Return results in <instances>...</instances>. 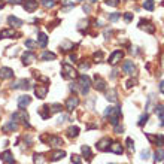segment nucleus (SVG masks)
<instances>
[{
    "instance_id": "obj_22",
    "label": "nucleus",
    "mask_w": 164,
    "mask_h": 164,
    "mask_svg": "<svg viewBox=\"0 0 164 164\" xmlns=\"http://www.w3.org/2000/svg\"><path fill=\"white\" fill-rule=\"evenodd\" d=\"M155 114L160 118L161 125H164V105H157V106H155Z\"/></svg>"
},
{
    "instance_id": "obj_25",
    "label": "nucleus",
    "mask_w": 164,
    "mask_h": 164,
    "mask_svg": "<svg viewBox=\"0 0 164 164\" xmlns=\"http://www.w3.org/2000/svg\"><path fill=\"white\" fill-rule=\"evenodd\" d=\"M37 43L40 48H45L48 43V36L45 33H39V37H37Z\"/></svg>"
},
{
    "instance_id": "obj_31",
    "label": "nucleus",
    "mask_w": 164,
    "mask_h": 164,
    "mask_svg": "<svg viewBox=\"0 0 164 164\" xmlns=\"http://www.w3.org/2000/svg\"><path fill=\"white\" fill-rule=\"evenodd\" d=\"M33 161H34V164H43L45 163V157L42 154H34L33 155Z\"/></svg>"
},
{
    "instance_id": "obj_3",
    "label": "nucleus",
    "mask_w": 164,
    "mask_h": 164,
    "mask_svg": "<svg viewBox=\"0 0 164 164\" xmlns=\"http://www.w3.org/2000/svg\"><path fill=\"white\" fill-rule=\"evenodd\" d=\"M40 140H43V142L47 140L48 145L55 146V148H58V146L63 145V139L58 137V136H40Z\"/></svg>"
},
{
    "instance_id": "obj_17",
    "label": "nucleus",
    "mask_w": 164,
    "mask_h": 164,
    "mask_svg": "<svg viewBox=\"0 0 164 164\" xmlns=\"http://www.w3.org/2000/svg\"><path fill=\"white\" fill-rule=\"evenodd\" d=\"M0 78L2 79H11V78H14V70L9 69V67H2L0 69Z\"/></svg>"
},
{
    "instance_id": "obj_43",
    "label": "nucleus",
    "mask_w": 164,
    "mask_h": 164,
    "mask_svg": "<svg viewBox=\"0 0 164 164\" xmlns=\"http://www.w3.org/2000/svg\"><path fill=\"white\" fill-rule=\"evenodd\" d=\"M88 69H90V63H84V61H82V63H81V64H79V70H88Z\"/></svg>"
},
{
    "instance_id": "obj_1",
    "label": "nucleus",
    "mask_w": 164,
    "mask_h": 164,
    "mask_svg": "<svg viewBox=\"0 0 164 164\" xmlns=\"http://www.w3.org/2000/svg\"><path fill=\"white\" fill-rule=\"evenodd\" d=\"M61 69H63V78H64V79H75V78L78 76L76 69H73L70 64H67V63H64V64L61 66Z\"/></svg>"
},
{
    "instance_id": "obj_40",
    "label": "nucleus",
    "mask_w": 164,
    "mask_h": 164,
    "mask_svg": "<svg viewBox=\"0 0 164 164\" xmlns=\"http://www.w3.org/2000/svg\"><path fill=\"white\" fill-rule=\"evenodd\" d=\"M114 112H115V108L109 106V108H106V111H105V117H111V115H114Z\"/></svg>"
},
{
    "instance_id": "obj_46",
    "label": "nucleus",
    "mask_w": 164,
    "mask_h": 164,
    "mask_svg": "<svg viewBox=\"0 0 164 164\" xmlns=\"http://www.w3.org/2000/svg\"><path fill=\"white\" fill-rule=\"evenodd\" d=\"M155 143H158L160 146H163L164 145V136H158V137L155 139Z\"/></svg>"
},
{
    "instance_id": "obj_5",
    "label": "nucleus",
    "mask_w": 164,
    "mask_h": 164,
    "mask_svg": "<svg viewBox=\"0 0 164 164\" xmlns=\"http://www.w3.org/2000/svg\"><path fill=\"white\" fill-rule=\"evenodd\" d=\"M111 143H112V142H111L109 137H103V139H100V140L97 142L95 148H97V151H100V152H106V151H109Z\"/></svg>"
},
{
    "instance_id": "obj_11",
    "label": "nucleus",
    "mask_w": 164,
    "mask_h": 164,
    "mask_svg": "<svg viewBox=\"0 0 164 164\" xmlns=\"http://www.w3.org/2000/svg\"><path fill=\"white\" fill-rule=\"evenodd\" d=\"M34 94L37 98H45L48 94V85H37L34 88Z\"/></svg>"
},
{
    "instance_id": "obj_23",
    "label": "nucleus",
    "mask_w": 164,
    "mask_h": 164,
    "mask_svg": "<svg viewBox=\"0 0 164 164\" xmlns=\"http://www.w3.org/2000/svg\"><path fill=\"white\" fill-rule=\"evenodd\" d=\"M51 111H49V106H42L40 109H39V115L43 118V119H48V118L51 117Z\"/></svg>"
},
{
    "instance_id": "obj_27",
    "label": "nucleus",
    "mask_w": 164,
    "mask_h": 164,
    "mask_svg": "<svg viewBox=\"0 0 164 164\" xmlns=\"http://www.w3.org/2000/svg\"><path fill=\"white\" fill-rule=\"evenodd\" d=\"M55 58H57V55H55L54 52L43 51V54H42V60H45V61H49V60H55Z\"/></svg>"
},
{
    "instance_id": "obj_34",
    "label": "nucleus",
    "mask_w": 164,
    "mask_h": 164,
    "mask_svg": "<svg viewBox=\"0 0 164 164\" xmlns=\"http://www.w3.org/2000/svg\"><path fill=\"white\" fill-rule=\"evenodd\" d=\"M148 118H149L148 114H143V115L140 117V119H139V122H137V125H139V127H143V125L148 122Z\"/></svg>"
},
{
    "instance_id": "obj_30",
    "label": "nucleus",
    "mask_w": 164,
    "mask_h": 164,
    "mask_svg": "<svg viewBox=\"0 0 164 164\" xmlns=\"http://www.w3.org/2000/svg\"><path fill=\"white\" fill-rule=\"evenodd\" d=\"M67 134H69V137H78V134H79V127H70L69 130H67Z\"/></svg>"
},
{
    "instance_id": "obj_8",
    "label": "nucleus",
    "mask_w": 164,
    "mask_h": 164,
    "mask_svg": "<svg viewBox=\"0 0 164 164\" xmlns=\"http://www.w3.org/2000/svg\"><path fill=\"white\" fill-rule=\"evenodd\" d=\"M94 88H95L97 91H105V90H106V81L101 79L98 75L94 76Z\"/></svg>"
},
{
    "instance_id": "obj_12",
    "label": "nucleus",
    "mask_w": 164,
    "mask_h": 164,
    "mask_svg": "<svg viewBox=\"0 0 164 164\" xmlns=\"http://www.w3.org/2000/svg\"><path fill=\"white\" fill-rule=\"evenodd\" d=\"M0 158H2V161H3L5 164H14L15 163V158H14V155H12L11 151H5V152L0 155Z\"/></svg>"
},
{
    "instance_id": "obj_56",
    "label": "nucleus",
    "mask_w": 164,
    "mask_h": 164,
    "mask_svg": "<svg viewBox=\"0 0 164 164\" xmlns=\"http://www.w3.org/2000/svg\"><path fill=\"white\" fill-rule=\"evenodd\" d=\"M0 2H2V0H0Z\"/></svg>"
},
{
    "instance_id": "obj_6",
    "label": "nucleus",
    "mask_w": 164,
    "mask_h": 164,
    "mask_svg": "<svg viewBox=\"0 0 164 164\" xmlns=\"http://www.w3.org/2000/svg\"><path fill=\"white\" fill-rule=\"evenodd\" d=\"M78 105H79V98H78L76 95H72V97H69V98L66 100V109H67L69 112H72L73 109H76Z\"/></svg>"
},
{
    "instance_id": "obj_41",
    "label": "nucleus",
    "mask_w": 164,
    "mask_h": 164,
    "mask_svg": "<svg viewBox=\"0 0 164 164\" xmlns=\"http://www.w3.org/2000/svg\"><path fill=\"white\" fill-rule=\"evenodd\" d=\"M149 149H145V151H142V154H140V158L142 160H148L149 158Z\"/></svg>"
},
{
    "instance_id": "obj_10",
    "label": "nucleus",
    "mask_w": 164,
    "mask_h": 164,
    "mask_svg": "<svg viewBox=\"0 0 164 164\" xmlns=\"http://www.w3.org/2000/svg\"><path fill=\"white\" fill-rule=\"evenodd\" d=\"M122 57H124V52L119 51V49H117V51H114V52L111 54V57H109V63H111L112 66H115L118 61H121Z\"/></svg>"
},
{
    "instance_id": "obj_26",
    "label": "nucleus",
    "mask_w": 164,
    "mask_h": 164,
    "mask_svg": "<svg viewBox=\"0 0 164 164\" xmlns=\"http://www.w3.org/2000/svg\"><path fill=\"white\" fill-rule=\"evenodd\" d=\"M164 160V151L161 148H158L157 151H155V154H154V161L155 163H160V161H163Z\"/></svg>"
},
{
    "instance_id": "obj_19",
    "label": "nucleus",
    "mask_w": 164,
    "mask_h": 164,
    "mask_svg": "<svg viewBox=\"0 0 164 164\" xmlns=\"http://www.w3.org/2000/svg\"><path fill=\"white\" fill-rule=\"evenodd\" d=\"M109 149H111L114 154H122V151H124V148H122V145H121L119 142H114V143H111Z\"/></svg>"
},
{
    "instance_id": "obj_39",
    "label": "nucleus",
    "mask_w": 164,
    "mask_h": 164,
    "mask_svg": "<svg viewBox=\"0 0 164 164\" xmlns=\"http://www.w3.org/2000/svg\"><path fill=\"white\" fill-rule=\"evenodd\" d=\"M119 17H121V14H117V12H114V14H111L109 15V21H112V23H115L119 20Z\"/></svg>"
},
{
    "instance_id": "obj_15",
    "label": "nucleus",
    "mask_w": 164,
    "mask_h": 164,
    "mask_svg": "<svg viewBox=\"0 0 164 164\" xmlns=\"http://www.w3.org/2000/svg\"><path fill=\"white\" fill-rule=\"evenodd\" d=\"M122 70L125 72L127 75H134V73H136V67H134L133 61H125V63L122 64Z\"/></svg>"
},
{
    "instance_id": "obj_49",
    "label": "nucleus",
    "mask_w": 164,
    "mask_h": 164,
    "mask_svg": "<svg viewBox=\"0 0 164 164\" xmlns=\"http://www.w3.org/2000/svg\"><path fill=\"white\" fill-rule=\"evenodd\" d=\"M146 137H148V139H149V140H151V142H154V143H155V139H157L155 136H152V134H149V133H146Z\"/></svg>"
},
{
    "instance_id": "obj_13",
    "label": "nucleus",
    "mask_w": 164,
    "mask_h": 164,
    "mask_svg": "<svg viewBox=\"0 0 164 164\" xmlns=\"http://www.w3.org/2000/svg\"><path fill=\"white\" fill-rule=\"evenodd\" d=\"M12 88L17 90V88H21V90H28L30 88V81L28 79H21L15 84H12Z\"/></svg>"
},
{
    "instance_id": "obj_45",
    "label": "nucleus",
    "mask_w": 164,
    "mask_h": 164,
    "mask_svg": "<svg viewBox=\"0 0 164 164\" xmlns=\"http://www.w3.org/2000/svg\"><path fill=\"white\" fill-rule=\"evenodd\" d=\"M124 20H125L127 23H130V21L133 20V14H130V12H127V14H124Z\"/></svg>"
},
{
    "instance_id": "obj_35",
    "label": "nucleus",
    "mask_w": 164,
    "mask_h": 164,
    "mask_svg": "<svg viewBox=\"0 0 164 164\" xmlns=\"http://www.w3.org/2000/svg\"><path fill=\"white\" fill-rule=\"evenodd\" d=\"M42 5L45 6V8H54L55 6V0H42Z\"/></svg>"
},
{
    "instance_id": "obj_18",
    "label": "nucleus",
    "mask_w": 164,
    "mask_h": 164,
    "mask_svg": "<svg viewBox=\"0 0 164 164\" xmlns=\"http://www.w3.org/2000/svg\"><path fill=\"white\" fill-rule=\"evenodd\" d=\"M14 36H17L14 28H5L0 31V39H8V37H14Z\"/></svg>"
},
{
    "instance_id": "obj_51",
    "label": "nucleus",
    "mask_w": 164,
    "mask_h": 164,
    "mask_svg": "<svg viewBox=\"0 0 164 164\" xmlns=\"http://www.w3.org/2000/svg\"><path fill=\"white\" fill-rule=\"evenodd\" d=\"M133 85H134V81H128V82H127V85H125V87H127V88H131V87H133Z\"/></svg>"
},
{
    "instance_id": "obj_9",
    "label": "nucleus",
    "mask_w": 164,
    "mask_h": 164,
    "mask_svg": "<svg viewBox=\"0 0 164 164\" xmlns=\"http://www.w3.org/2000/svg\"><path fill=\"white\" fill-rule=\"evenodd\" d=\"M37 6H39V2L37 0H24V9L27 11V12H34L36 9H37Z\"/></svg>"
},
{
    "instance_id": "obj_55",
    "label": "nucleus",
    "mask_w": 164,
    "mask_h": 164,
    "mask_svg": "<svg viewBox=\"0 0 164 164\" xmlns=\"http://www.w3.org/2000/svg\"><path fill=\"white\" fill-rule=\"evenodd\" d=\"M90 2H91V3H95V2H97V0H90Z\"/></svg>"
},
{
    "instance_id": "obj_36",
    "label": "nucleus",
    "mask_w": 164,
    "mask_h": 164,
    "mask_svg": "<svg viewBox=\"0 0 164 164\" xmlns=\"http://www.w3.org/2000/svg\"><path fill=\"white\" fill-rule=\"evenodd\" d=\"M70 158H72V163H73V164H81V163H82V158H81V155H76V154H73Z\"/></svg>"
},
{
    "instance_id": "obj_50",
    "label": "nucleus",
    "mask_w": 164,
    "mask_h": 164,
    "mask_svg": "<svg viewBox=\"0 0 164 164\" xmlns=\"http://www.w3.org/2000/svg\"><path fill=\"white\" fill-rule=\"evenodd\" d=\"M69 60H70V61H73V63H76V60H78V57H76L75 54H70V55H69Z\"/></svg>"
},
{
    "instance_id": "obj_47",
    "label": "nucleus",
    "mask_w": 164,
    "mask_h": 164,
    "mask_svg": "<svg viewBox=\"0 0 164 164\" xmlns=\"http://www.w3.org/2000/svg\"><path fill=\"white\" fill-rule=\"evenodd\" d=\"M122 131H124V127H122V125H121V127H119V125H115V133H117V134H121Z\"/></svg>"
},
{
    "instance_id": "obj_52",
    "label": "nucleus",
    "mask_w": 164,
    "mask_h": 164,
    "mask_svg": "<svg viewBox=\"0 0 164 164\" xmlns=\"http://www.w3.org/2000/svg\"><path fill=\"white\" fill-rule=\"evenodd\" d=\"M160 91L164 94V81H161V82H160Z\"/></svg>"
},
{
    "instance_id": "obj_2",
    "label": "nucleus",
    "mask_w": 164,
    "mask_h": 164,
    "mask_svg": "<svg viewBox=\"0 0 164 164\" xmlns=\"http://www.w3.org/2000/svg\"><path fill=\"white\" fill-rule=\"evenodd\" d=\"M12 119L17 122V121H21L24 125H27V127H30V124L27 122L28 121V114L24 111V109H20V111H17L15 114H12Z\"/></svg>"
},
{
    "instance_id": "obj_48",
    "label": "nucleus",
    "mask_w": 164,
    "mask_h": 164,
    "mask_svg": "<svg viewBox=\"0 0 164 164\" xmlns=\"http://www.w3.org/2000/svg\"><path fill=\"white\" fill-rule=\"evenodd\" d=\"M66 119H67V115H60V117H58V119H57V121H58V124H61V122H64Z\"/></svg>"
},
{
    "instance_id": "obj_37",
    "label": "nucleus",
    "mask_w": 164,
    "mask_h": 164,
    "mask_svg": "<svg viewBox=\"0 0 164 164\" xmlns=\"http://www.w3.org/2000/svg\"><path fill=\"white\" fill-rule=\"evenodd\" d=\"M127 148H128V151H130V152H133V151H134V142H133V139H130V137L127 139Z\"/></svg>"
},
{
    "instance_id": "obj_16",
    "label": "nucleus",
    "mask_w": 164,
    "mask_h": 164,
    "mask_svg": "<svg viewBox=\"0 0 164 164\" xmlns=\"http://www.w3.org/2000/svg\"><path fill=\"white\" fill-rule=\"evenodd\" d=\"M30 103H31V98H30L27 94H25V95H21V97H18V106H20V109L27 108Z\"/></svg>"
},
{
    "instance_id": "obj_7",
    "label": "nucleus",
    "mask_w": 164,
    "mask_h": 164,
    "mask_svg": "<svg viewBox=\"0 0 164 164\" xmlns=\"http://www.w3.org/2000/svg\"><path fill=\"white\" fill-rule=\"evenodd\" d=\"M33 61H36V54L31 52V51H25L23 54V64L24 66H28V64H31Z\"/></svg>"
},
{
    "instance_id": "obj_42",
    "label": "nucleus",
    "mask_w": 164,
    "mask_h": 164,
    "mask_svg": "<svg viewBox=\"0 0 164 164\" xmlns=\"http://www.w3.org/2000/svg\"><path fill=\"white\" fill-rule=\"evenodd\" d=\"M36 45H37V43H36L34 40H31V39H27V40H25V47L27 48H34Z\"/></svg>"
},
{
    "instance_id": "obj_29",
    "label": "nucleus",
    "mask_w": 164,
    "mask_h": 164,
    "mask_svg": "<svg viewBox=\"0 0 164 164\" xmlns=\"http://www.w3.org/2000/svg\"><path fill=\"white\" fill-rule=\"evenodd\" d=\"M93 58H94V63H101V61H103V58H105L103 51H97V52H94Z\"/></svg>"
},
{
    "instance_id": "obj_28",
    "label": "nucleus",
    "mask_w": 164,
    "mask_h": 164,
    "mask_svg": "<svg viewBox=\"0 0 164 164\" xmlns=\"http://www.w3.org/2000/svg\"><path fill=\"white\" fill-rule=\"evenodd\" d=\"M81 151H82V155L87 157V160H91V149H90L88 145H84V146L81 148Z\"/></svg>"
},
{
    "instance_id": "obj_21",
    "label": "nucleus",
    "mask_w": 164,
    "mask_h": 164,
    "mask_svg": "<svg viewBox=\"0 0 164 164\" xmlns=\"http://www.w3.org/2000/svg\"><path fill=\"white\" fill-rule=\"evenodd\" d=\"M64 157H66L64 151H55L51 154V161H58V160H63Z\"/></svg>"
},
{
    "instance_id": "obj_54",
    "label": "nucleus",
    "mask_w": 164,
    "mask_h": 164,
    "mask_svg": "<svg viewBox=\"0 0 164 164\" xmlns=\"http://www.w3.org/2000/svg\"><path fill=\"white\" fill-rule=\"evenodd\" d=\"M84 11H85V12H90V11H91V8H90V6H85V5H84Z\"/></svg>"
},
{
    "instance_id": "obj_24",
    "label": "nucleus",
    "mask_w": 164,
    "mask_h": 164,
    "mask_svg": "<svg viewBox=\"0 0 164 164\" xmlns=\"http://www.w3.org/2000/svg\"><path fill=\"white\" fill-rule=\"evenodd\" d=\"M3 130H5V131H17V130H18V124H17L15 121H9V122L3 127Z\"/></svg>"
},
{
    "instance_id": "obj_38",
    "label": "nucleus",
    "mask_w": 164,
    "mask_h": 164,
    "mask_svg": "<svg viewBox=\"0 0 164 164\" xmlns=\"http://www.w3.org/2000/svg\"><path fill=\"white\" fill-rule=\"evenodd\" d=\"M51 109H52L51 112H61V111H63V106H61V105H58V103H55V105H52V106H51Z\"/></svg>"
},
{
    "instance_id": "obj_14",
    "label": "nucleus",
    "mask_w": 164,
    "mask_h": 164,
    "mask_svg": "<svg viewBox=\"0 0 164 164\" xmlns=\"http://www.w3.org/2000/svg\"><path fill=\"white\" fill-rule=\"evenodd\" d=\"M139 27H140L142 30H145V31H148V33H155V25L154 24H151V23H148V21H143L142 20L140 23H139Z\"/></svg>"
},
{
    "instance_id": "obj_53",
    "label": "nucleus",
    "mask_w": 164,
    "mask_h": 164,
    "mask_svg": "<svg viewBox=\"0 0 164 164\" xmlns=\"http://www.w3.org/2000/svg\"><path fill=\"white\" fill-rule=\"evenodd\" d=\"M24 0H11V3H15V5H18V3H23Z\"/></svg>"
},
{
    "instance_id": "obj_20",
    "label": "nucleus",
    "mask_w": 164,
    "mask_h": 164,
    "mask_svg": "<svg viewBox=\"0 0 164 164\" xmlns=\"http://www.w3.org/2000/svg\"><path fill=\"white\" fill-rule=\"evenodd\" d=\"M8 23L9 25H12V27H21L23 25V20H20V18H17V17H14V15H11L9 18H8Z\"/></svg>"
},
{
    "instance_id": "obj_4",
    "label": "nucleus",
    "mask_w": 164,
    "mask_h": 164,
    "mask_svg": "<svg viewBox=\"0 0 164 164\" xmlns=\"http://www.w3.org/2000/svg\"><path fill=\"white\" fill-rule=\"evenodd\" d=\"M79 85L82 87V94H88V90L91 87V81L87 75H81L79 76Z\"/></svg>"
},
{
    "instance_id": "obj_32",
    "label": "nucleus",
    "mask_w": 164,
    "mask_h": 164,
    "mask_svg": "<svg viewBox=\"0 0 164 164\" xmlns=\"http://www.w3.org/2000/svg\"><path fill=\"white\" fill-rule=\"evenodd\" d=\"M106 98H108L109 101L115 103V101H117V91H115V90H111L109 93L106 94Z\"/></svg>"
},
{
    "instance_id": "obj_33",
    "label": "nucleus",
    "mask_w": 164,
    "mask_h": 164,
    "mask_svg": "<svg viewBox=\"0 0 164 164\" xmlns=\"http://www.w3.org/2000/svg\"><path fill=\"white\" fill-rule=\"evenodd\" d=\"M146 11H154V0H145L142 5Z\"/></svg>"
},
{
    "instance_id": "obj_44",
    "label": "nucleus",
    "mask_w": 164,
    "mask_h": 164,
    "mask_svg": "<svg viewBox=\"0 0 164 164\" xmlns=\"http://www.w3.org/2000/svg\"><path fill=\"white\" fill-rule=\"evenodd\" d=\"M106 5H109V6H118L119 5V0H106Z\"/></svg>"
}]
</instances>
